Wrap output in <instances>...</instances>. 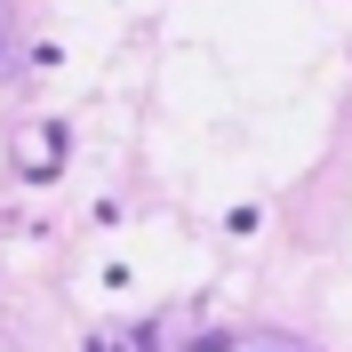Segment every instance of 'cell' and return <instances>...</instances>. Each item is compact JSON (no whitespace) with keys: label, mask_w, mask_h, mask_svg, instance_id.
<instances>
[]
</instances>
